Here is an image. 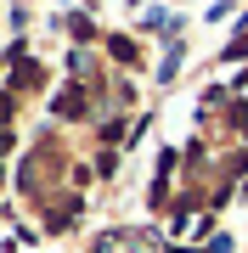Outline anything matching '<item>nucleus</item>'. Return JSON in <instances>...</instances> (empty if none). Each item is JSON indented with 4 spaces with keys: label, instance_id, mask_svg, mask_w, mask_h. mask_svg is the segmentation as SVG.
I'll return each instance as SVG.
<instances>
[{
    "label": "nucleus",
    "instance_id": "nucleus-1",
    "mask_svg": "<svg viewBox=\"0 0 248 253\" xmlns=\"http://www.w3.org/2000/svg\"><path fill=\"white\" fill-rule=\"evenodd\" d=\"M147 28H152V34H169V40H175L181 17H175V11H164V6H152V11H147Z\"/></svg>",
    "mask_w": 248,
    "mask_h": 253
},
{
    "label": "nucleus",
    "instance_id": "nucleus-2",
    "mask_svg": "<svg viewBox=\"0 0 248 253\" xmlns=\"http://www.w3.org/2000/svg\"><path fill=\"white\" fill-rule=\"evenodd\" d=\"M56 118H85V90H62L56 96Z\"/></svg>",
    "mask_w": 248,
    "mask_h": 253
},
{
    "label": "nucleus",
    "instance_id": "nucleus-3",
    "mask_svg": "<svg viewBox=\"0 0 248 253\" xmlns=\"http://www.w3.org/2000/svg\"><path fill=\"white\" fill-rule=\"evenodd\" d=\"M107 51L119 56V62H136V45H130V40H107Z\"/></svg>",
    "mask_w": 248,
    "mask_h": 253
},
{
    "label": "nucleus",
    "instance_id": "nucleus-4",
    "mask_svg": "<svg viewBox=\"0 0 248 253\" xmlns=\"http://www.w3.org/2000/svg\"><path fill=\"white\" fill-rule=\"evenodd\" d=\"M209 253H231V236H209Z\"/></svg>",
    "mask_w": 248,
    "mask_h": 253
},
{
    "label": "nucleus",
    "instance_id": "nucleus-5",
    "mask_svg": "<svg viewBox=\"0 0 248 253\" xmlns=\"http://www.w3.org/2000/svg\"><path fill=\"white\" fill-rule=\"evenodd\" d=\"M147 253H164V248H147Z\"/></svg>",
    "mask_w": 248,
    "mask_h": 253
}]
</instances>
